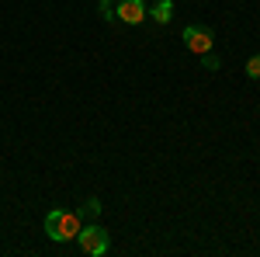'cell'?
<instances>
[{"label":"cell","mask_w":260,"mask_h":257,"mask_svg":"<svg viewBox=\"0 0 260 257\" xmlns=\"http://www.w3.org/2000/svg\"><path fill=\"white\" fill-rule=\"evenodd\" d=\"M83 230V222L77 212H62V209H52L45 216V233L56 240V243H66V240H77V233Z\"/></svg>","instance_id":"1"},{"label":"cell","mask_w":260,"mask_h":257,"mask_svg":"<svg viewBox=\"0 0 260 257\" xmlns=\"http://www.w3.org/2000/svg\"><path fill=\"white\" fill-rule=\"evenodd\" d=\"M77 243L83 247V254L101 257V254H108V247H111V233L104 226H83L77 233Z\"/></svg>","instance_id":"2"},{"label":"cell","mask_w":260,"mask_h":257,"mask_svg":"<svg viewBox=\"0 0 260 257\" xmlns=\"http://www.w3.org/2000/svg\"><path fill=\"white\" fill-rule=\"evenodd\" d=\"M184 45H187L194 56H205V52H212L215 35H212V28H205V24H191V28H184Z\"/></svg>","instance_id":"3"},{"label":"cell","mask_w":260,"mask_h":257,"mask_svg":"<svg viewBox=\"0 0 260 257\" xmlns=\"http://www.w3.org/2000/svg\"><path fill=\"white\" fill-rule=\"evenodd\" d=\"M125 24H139L146 18V0H118V11H115Z\"/></svg>","instance_id":"4"},{"label":"cell","mask_w":260,"mask_h":257,"mask_svg":"<svg viewBox=\"0 0 260 257\" xmlns=\"http://www.w3.org/2000/svg\"><path fill=\"white\" fill-rule=\"evenodd\" d=\"M153 21H160V24H170V18H174V4L170 0H156L153 4V11H146Z\"/></svg>","instance_id":"5"},{"label":"cell","mask_w":260,"mask_h":257,"mask_svg":"<svg viewBox=\"0 0 260 257\" xmlns=\"http://www.w3.org/2000/svg\"><path fill=\"white\" fill-rule=\"evenodd\" d=\"M246 77L260 80V56H250V60H246Z\"/></svg>","instance_id":"6"},{"label":"cell","mask_w":260,"mask_h":257,"mask_svg":"<svg viewBox=\"0 0 260 257\" xmlns=\"http://www.w3.org/2000/svg\"><path fill=\"white\" fill-rule=\"evenodd\" d=\"M83 216H101V202L98 198H90V202L83 205Z\"/></svg>","instance_id":"7"},{"label":"cell","mask_w":260,"mask_h":257,"mask_svg":"<svg viewBox=\"0 0 260 257\" xmlns=\"http://www.w3.org/2000/svg\"><path fill=\"white\" fill-rule=\"evenodd\" d=\"M205 70H219V60L212 52H205Z\"/></svg>","instance_id":"8"},{"label":"cell","mask_w":260,"mask_h":257,"mask_svg":"<svg viewBox=\"0 0 260 257\" xmlns=\"http://www.w3.org/2000/svg\"><path fill=\"white\" fill-rule=\"evenodd\" d=\"M101 4H115V0H101Z\"/></svg>","instance_id":"9"}]
</instances>
